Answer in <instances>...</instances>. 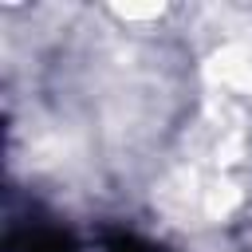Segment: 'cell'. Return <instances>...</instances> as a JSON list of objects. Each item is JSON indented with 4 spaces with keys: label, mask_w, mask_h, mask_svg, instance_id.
<instances>
[{
    "label": "cell",
    "mask_w": 252,
    "mask_h": 252,
    "mask_svg": "<svg viewBox=\"0 0 252 252\" xmlns=\"http://www.w3.org/2000/svg\"><path fill=\"white\" fill-rule=\"evenodd\" d=\"M20 252H75V240H71L63 228L43 224V228H32V232L24 236Z\"/></svg>",
    "instance_id": "obj_1"
},
{
    "label": "cell",
    "mask_w": 252,
    "mask_h": 252,
    "mask_svg": "<svg viewBox=\"0 0 252 252\" xmlns=\"http://www.w3.org/2000/svg\"><path fill=\"white\" fill-rule=\"evenodd\" d=\"M102 252H169V248H161V244H154V240H146V236H138V232L114 228V232L102 236Z\"/></svg>",
    "instance_id": "obj_2"
}]
</instances>
